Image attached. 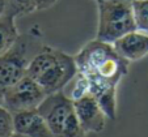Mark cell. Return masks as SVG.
Segmentation results:
<instances>
[{
    "label": "cell",
    "instance_id": "obj_1",
    "mask_svg": "<svg viewBox=\"0 0 148 137\" xmlns=\"http://www.w3.org/2000/svg\"><path fill=\"white\" fill-rule=\"evenodd\" d=\"M77 75L87 81L89 93L100 102L110 120L117 119V86L129 73V60L112 43L93 39L75 55Z\"/></svg>",
    "mask_w": 148,
    "mask_h": 137
},
{
    "label": "cell",
    "instance_id": "obj_2",
    "mask_svg": "<svg viewBox=\"0 0 148 137\" xmlns=\"http://www.w3.org/2000/svg\"><path fill=\"white\" fill-rule=\"evenodd\" d=\"M26 75L49 94L60 92L77 75L75 56L43 45L32 58Z\"/></svg>",
    "mask_w": 148,
    "mask_h": 137
},
{
    "label": "cell",
    "instance_id": "obj_3",
    "mask_svg": "<svg viewBox=\"0 0 148 137\" xmlns=\"http://www.w3.org/2000/svg\"><path fill=\"white\" fill-rule=\"evenodd\" d=\"M41 34L32 29L21 34L11 50L0 55V104L5 92L26 75L32 58L41 50Z\"/></svg>",
    "mask_w": 148,
    "mask_h": 137
},
{
    "label": "cell",
    "instance_id": "obj_4",
    "mask_svg": "<svg viewBox=\"0 0 148 137\" xmlns=\"http://www.w3.org/2000/svg\"><path fill=\"white\" fill-rule=\"evenodd\" d=\"M54 137H85L77 119L73 99L62 92L49 94L38 107Z\"/></svg>",
    "mask_w": 148,
    "mask_h": 137
},
{
    "label": "cell",
    "instance_id": "obj_5",
    "mask_svg": "<svg viewBox=\"0 0 148 137\" xmlns=\"http://www.w3.org/2000/svg\"><path fill=\"white\" fill-rule=\"evenodd\" d=\"M98 7V28L96 38L114 43L123 35L136 30L131 0H96Z\"/></svg>",
    "mask_w": 148,
    "mask_h": 137
},
{
    "label": "cell",
    "instance_id": "obj_6",
    "mask_svg": "<svg viewBox=\"0 0 148 137\" xmlns=\"http://www.w3.org/2000/svg\"><path fill=\"white\" fill-rule=\"evenodd\" d=\"M46 97L47 93L39 86L38 82L34 81L30 76L25 75L5 92L1 104L12 114H16L20 111L38 109Z\"/></svg>",
    "mask_w": 148,
    "mask_h": 137
},
{
    "label": "cell",
    "instance_id": "obj_7",
    "mask_svg": "<svg viewBox=\"0 0 148 137\" xmlns=\"http://www.w3.org/2000/svg\"><path fill=\"white\" fill-rule=\"evenodd\" d=\"M77 119L85 133H100L105 129L108 115L101 107L100 102L90 93L73 99Z\"/></svg>",
    "mask_w": 148,
    "mask_h": 137
},
{
    "label": "cell",
    "instance_id": "obj_8",
    "mask_svg": "<svg viewBox=\"0 0 148 137\" xmlns=\"http://www.w3.org/2000/svg\"><path fill=\"white\" fill-rule=\"evenodd\" d=\"M14 132L25 137H54L38 109L13 114Z\"/></svg>",
    "mask_w": 148,
    "mask_h": 137
},
{
    "label": "cell",
    "instance_id": "obj_9",
    "mask_svg": "<svg viewBox=\"0 0 148 137\" xmlns=\"http://www.w3.org/2000/svg\"><path fill=\"white\" fill-rule=\"evenodd\" d=\"M115 51L129 62H136L148 55V34L135 30L117 39L114 43Z\"/></svg>",
    "mask_w": 148,
    "mask_h": 137
},
{
    "label": "cell",
    "instance_id": "obj_10",
    "mask_svg": "<svg viewBox=\"0 0 148 137\" xmlns=\"http://www.w3.org/2000/svg\"><path fill=\"white\" fill-rule=\"evenodd\" d=\"M17 16L20 14L12 3L8 11L0 16V55L11 50L21 35L16 26Z\"/></svg>",
    "mask_w": 148,
    "mask_h": 137
},
{
    "label": "cell",
    "instance_id": "obj_11",
    "mask_svg": "<svg viewBox=\"0 0 148 137\" xmlns=\"http://www.w3.org/2000/svg\"><path fill=\"white\" fill-rule=\"evenodd\" d=\"M58 0H11V3L17 9L20 16L28 13H33L37 11L49 9L56 3Z\"/></svg>",
    "mask_w": 148,
    "mask_h": 137
},
{
    "label": "cell",
    "instance_id": "obj_12",
    "mask_svg": "<svg viewBox=\"0 0 148 137\" xmlns=\"http://www.w3.org/2000/svg\"><path fill=\"white\" fill-rule=\"evenodd\" d=\"M136 30L148 34V0H131Z\"/></svg>",
    "mask_w": 148,
    "mask_h": 137
},
{
    "label": "cell",
    "instance_id": "obj_13",
    "mask_svg": "<svg viewBox=\"0 0 148 137\" xmlns=\"http://www.w3.org/2000/svg\"><path fill=\"white\" fill-rule=\"evenodd\" d=\"M14 133L13 114L0 104V137H13Z\"/></svg>",
    "mask_w": 148,
    "mask_h": 137
},
{
    "label": "cell",
    "instance_id": "obj_14",
    "mask_svg": "<svg viewBox=\"0 0 148 137\" xmlns=\"http://www.w3.org/2000/svg\"><path fill=\"white\" fill-rule=\"evenodd\" d=\"M13 137H25V136H21V134H18V133H14Z\"/></svg>",
    "mask_w": 148,
    "mask_h": 137
}]
</instances>
